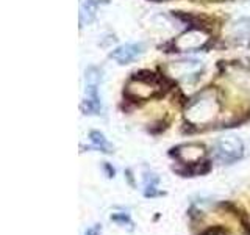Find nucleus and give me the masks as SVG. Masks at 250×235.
Returning a JSON list of instances; mask_svg holds the SVG:
<instances>
[{
  "label": "nucleus",
  "mask_w": 250,
  "mask_h": 235,
  "mask_svg": "<svg viewBox=\"0 0 250 235\" xmlns=\"http://www.w3.org/2000/svg\"><path fill=\"white\" fill-rule=\"evenodd\" d=\"M219 113V100L213 93H205L186 110V119L195 125L209 124Z\"/></svg>",
  "instance_id": "obj_1"
},
{
  "label": "nucleus",
  "mask_w": 250,
  "mask_h": 235,
  "mask_svg": "<svg viewBox=\"0 0 250 235\" xmlns=\"http://www.w3.org/2000/svg\"><path fill=\"white\" fill-rule=\"evenodd\" d=\"M244 154V146L238 137H225L217 141L216 157L224 163H233L239 160Z\"/></svg>",
  "instance_id": "obj_2"
},
{
  "label": "nucleus",
  "mask_w": 250,
  "mask_h": 235,
  "mask_svg": "<svg viewBox=\"0 0 250 235\" xmlns=\"http://www.w3.org/2000/svg\"><path fill=\"white\" fill-rule=\"evenodd\" d=\"M208 41V35L202 30H188L183 35H180L175 41V47L180 52H189L200 49Z\"/></svg>",
  "instance_id": "obj_3"
},
{
  "label": "nucleus",
  "mask_w": 250,
  "mask_h": 235,
  "mask_svg": "<svg viewBox=\"0 0 250 235\" xmlns=\"http://www.w3.org/2000/svg\"><path fill=\"white\" fill-rule=\"evenodd\" d=\"M205 147L202 144H183L174 149V155L185 164H195L205 157Z\"/></svg>",
  "instance_id": "obj_4"
},
{
  "label": "nucleus",
  "mask_w": 250,
  "mask_h": 235,
  "mask_svg": "<svg viewBox=\"0 0 250 235\" xmlns=\"http://www.w3.org/2000/svg\"><path fill=\"white\" fill-rule=\"evenodd\" d=\"M141 53H143V46L141 44H124L111 53V58L121 63V65H127Z\"/></svg>",
  "instance_id": "obj_5"
},
{
  "label": "nucleus",
  "mask_w": 250,
  "mask_h": 235,
  "mask_svg": "<svg viewBox=\"0 0 250 235\" xmlns=\"http://www.w3.org/2000/svg\"><path fill=\"white\" fill-rule=\"evenodd\" d=\"M230 36L239 43H250V19H241L233 24L230 28Z\"/></svg>",
  "instance_id": "obj_6"
},
{
  "label": "nucleus",
  "mask_w": 250,
  "mask_h": 235,
  "mask_svg": "<svg viewBox=\"0 0 250 235\" xmlns=\"http://www.w3.org/2000/svg\"><path fill=\"white\" fill-rule=\"evenodd\" d=\"M200 68V61L197 60H186V61H177V63H172L169 66L170 72L177 75V77H183L188 74H192L195 72Z\"/></svg>",
  "instance_id": "obj_7"
},
{
  "label": "nucleus",
  "mask_w": 250,
  "mask_h": 235,
  "mask_svg": "<svg viewBox=\"0 0 250 235\" xmlns=\"http://www.w3.org/2000/svg\"><path fill=\"white\" fill-rule=\"evenodd\" d=\"M156 91L155 85L150 82H146V80H135L128 85V93L133 94L135 97H150L152 94Z\"/></svg>",
  "instance_id": "obj_8"
},
{
  "label": "nucleus",
  "mask_w": 250,
  "mask_h": 235,
  "mask_svg": "<svg viewBox=\"0 0 250 235\" xmlns=\"http://www.w3.org/2000/svg\"><path fill=\"white\" fill-rule=\"evenodd\" d=\"M97 2L96 0H80V22L82 25L89 24L96 16Z\"/></svg>",
  "instance_id": "obj_9"
},
{
  "label": "nucleus",
  "mask_w": 250,
  "mask_h": 235,
  "mask_svg": "<svg viewBox=\"0 0 250 235\" xmlns=\"http://www.w3.org/2000/svg\"><path fill=\"white\" fill-rule=\"evenodd\" d=\"M89 137H91V141L94 143V146L99 147L100 151H104V152H111V144L108 143L106 138L104 137V133H100L97 130H94L89 133Z\"/></svg>",
  "instance_id": "obj_10"
},
{
  "label": "nucleus",
  "mask_w": 250,
  "mask_h": 235,
  "mask_svg": "<svg viewBox=\"0 0 250 235\" xmlns=\"http://www.w3.org/2000/svg\"><path fill=\"white\" fill-rule=\"evenodd\" d=\"M111 219L113 221H117V223H122V224H131V219L128 218V215L125 213H121V215H111Z\"/></svg>",
  "instance_id": "obj_11"
},
{
  "label": "nucleus",
  "mask_w": 250,
  "mask_h": 235,
  "mask_svg": "<svg viewBox=\"0 0 250 235\" xmlns=\"http://www.w3.org/2000/svg\"><path fill=\"white\" fill-rule=\"evenodd\" d=\"M203 235H227L224 227H213V229H208Z\"/></svg>",
  "instance_id": "obj_12"
},
{
  "label": "nucleus",
  "mask_w": 250,
  "mask_h": 235,
  "mask_svg": "<svg viewBox=\"0 0 250 235\" xmlns=\"http://www.w3.org/2000/svg\"><path fill=\"white\" fill-rule=\"evenodd\" d=\"M100 232H102V226L100 224H96V226L89 227V229L86 231L84 235H100Z\"/></svg>",
  "instance_id": "obj_13"
}]
</instances>
